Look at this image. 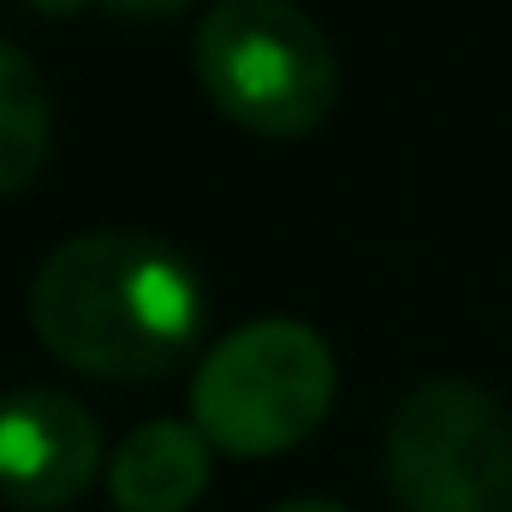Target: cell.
I'll return each mask as SVG.
<instances>
[{
  "label": "cell",
  "instance_id": "3957f363",
  "mask_svg": "<svg viewBox=\"0 0 512 512\" xmlns=\"http://www.w3.org/2000/svg\"><path fill=\"white\" fill-rule=\"evenodd\" d=\"M334 382V352L310 322L256 316L203 352L191 376V423L239 459L286 453L328 417Z\"/></svg>",
  "mask_w": 512,
  "mask_h": 512
},
{
  "label": "cell",
  "instance_id": "277c9868",
  "mask_svg": "<svg viewBox=\"0 0 512 512\" xmlns=\"http://www.w3.org/2000/svg\"><path fill=\"white\" fill-rule=\"evenodd\" d=\"M387 489L405 512H507V405L465 376L417 382L387 417Z\"/></svg>",
  "mask_w": 512,
  "mask_h": 512
},
{
  "label": "cell",
  "instance_id": "52a82bcc",
  "mask_svg": "<svg viewBox=\"0 0 512 512\" xmlns=\"http://www.w3.org/2000/svg\"><path fill=\"white\" fill-rule=\"evenodd\" d=\"M54 149V96L36 60L0 36V197L30 185Z\"/></svg>",
  "mask_w": 512,
  "mask_h": 512
},
{
  "label": "cell",
  "instance_id": "9c48e42d",
  "mask_svg": "<svg viewBox=\"0 0 512 512\" xmlns=\"http://www.w3.org/2000/svg\"><path fill=\"white\" fill-rule=\"evenodd\" d=\"M268 512H352V507L322 501V495H292V501H280V507H268Z\"/></svg>",
  "mask_w": 512,
  "mask_h": 512
},
{
  "label": "cell",
  "instance_id": "8992f818",
  "mask_svg": "<svg viewBox=\"0 0 512 512\" xmlns=\"http://www.w3.org/2000/svg\"><path fill=\"white\" fill-rule=\"evenodd\" d=\"M209 435L197 423H179V417H155V423H137L126 441L114 447V465H108V495L120 512H185L203 489H209Z\"/></svg>",
  "mask_w": 512,
  "mask_h": 512
},
{
  "label": "cell",
  "instance_id": "5b68a950",
  "mask_svg": "<svg viewBox=\"0 0 512 512\" xmlns=\"http://www.w3.org/2000/svg\"><path fill=\"white\" fill-rule=\"evenodd\" d=\"M102 471V423L60 387L0 393V507H72Z\"/></svg>",
  "mask_w": 512,
  "mask_h": 512
},
{
  "label": "cell",
  "instance_id": "6da1fadb",
  "mask_svg": "<svg viewBox=\"0 0 512 512\" xmlns=\"http://www.w3.org/2000/svg\"><path fill=\"white\" fill-rule=\"evenodd\" d=\"M30 322L60 364L102 382H149L203 346L209 280L161 233L96 227L42 256Z\"/></svg>",
  "mask_w": 512,
  "mask_h": 512
},
{
  "label": "cell",
  "instance_id": "30bf717a",
  "mask_svg": "<svg viewBox=\"0 0 512 512\" xmlns=\"http://www.w3.org/2000/svg\"><path fill=\"white\" fill-rule=\"evenodd\" d=\"M36 12H48V18H78V12H90V6H102V0H30Z\"/></svg>",
  "mask_w": 512,
  "mask_h": 512
},
{
  "label": "cell",
  "instance_id": "ba28073f",
  "mask_svg": "<svg viewBox=\"0 0 512 512\" xmlns=\"http://www.w3.org/2000/svg\"><path fill=\"white\" fill-rule=\"evenodd\" d=\"M191 0H102V12H114V18H137V24H149V18H173V12H185Z\"/></svg>",
  "mask_w": 512,
  "mask_h": 512
},
{
  "label": "cell",
  "instance_id": "7a4b0ae2",
  "mask_svg": "<svg viewBox=\"0 0 512 512\" xmlns=\"http://www.w3.org/2000/svg\"><path fill=\"white\" fill-rule=\"evenodd\" d=\"M191 66L209 102L256 137H304L340 96L334 42L298 0H209Z\"/></svg>",
  "mask_w": 512,
  "mask_h": 512
}]
</instances>
